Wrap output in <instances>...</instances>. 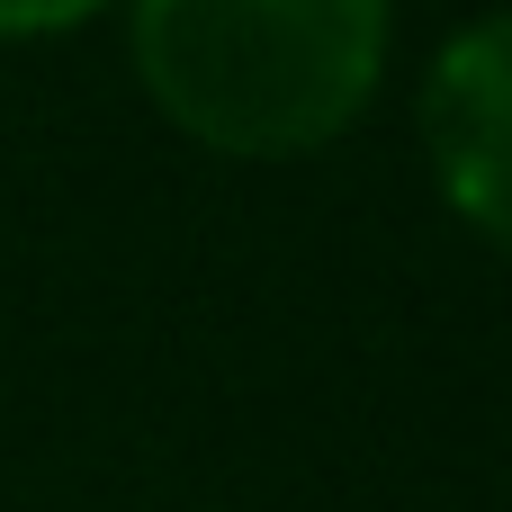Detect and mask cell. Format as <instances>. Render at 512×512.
Wrapping results in <instances>:
<instances>
[{
  "mask_svg": "<svg viewBox=\"0 0 512 512\" xmlns=\"http://www.w3.org/2000/svg\"><path fill=\"white\" fill-rule=\"evenodd\" d=\"M387 0H126V54L153 108L234 162L324 153L387 72Z\"/></svg>",
  "mask_w": 512,
  "mask_h": 512,
  "instance_id": "obj_1",
  "label": "cell"
},
{
  "mask_svg": "<svg viewBox=\"0 0 512 512\" xmlns=\"http://www.w3.org/2000/svg\"><path fill=\"white\" fill-rule=\"evenodd\" d=\"M423 153L459 225L512 252V9L468 18L423 72Z\"/></svg>",
  "mask_w": 512,
  "mask_h": 512,
  "instance_id": "obj_2",
  "label": "cell"
},
{
  "mask_svg": "<svg viewBox=\"0 0 512 512\" xmlns=\"http://www.w3.org/2000/svg\"><path fill=\"white\" fill-rule=\"evenodd\" d=\"M108 0H0V36H63Z\"/></svg>",
  "mask_w": 512,
  "mask_h": 512,
  "instance_id": "obj_3",
  "label": "cell"
}]
</instances>
